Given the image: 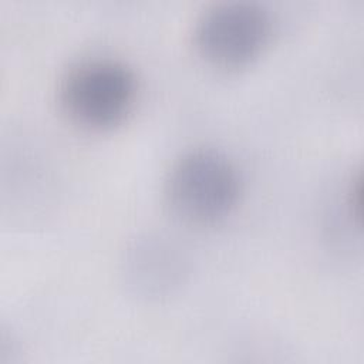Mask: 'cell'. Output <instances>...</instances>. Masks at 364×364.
<instances>
[{
  "mask_svg": "<svg viewBox=\"0 0 364 364\" xmlns=\"http://www.w3.org/2000/svg\"><path fill=\"white\" fill-rule=\"evenodd\" d=\"M139 98V80L125 61L94 55L73 64L57 87V101L68 122L88 132L121 127Z\"/></svg>",
  "mask_w": 364,
  "mask_h": 364,
  "instance_id": "7a4b0ae2",
  "label": "cell"
},
{
  "mask_svg": "<svg viewBox=\"0 0 364 364\" xmlns=\"http://www.w3.org/2000/svg\"><path fill=\"white\" fill-rule=\"evenodd\" d=\"M273 36L270 11L247 0L219 1L195 20L192 44L196 55L210 68L239 71L257 61Z\"/></svg>",
  "mask_w": 364,
  "mask_h": 364,
  "instance_id": "3957f363",
  "label": "cell"
},
{
  "mask_svg": "<svg viewBox=\"0 0 364 364\" xmlns=\"http://www.w3.org/2000/svg\"><path fill=\"white\" fill-rule=\"evenodd\" d=\"M188 259L173 240L162 235L135 239L125 252L122 276L129 290L146 300L173 294L185 282Z\"/></svg>",
  "mask_w": 364,
  "mask_h": 364,
  "instance_id": "277c9868",
  "label": "cell"
},
{
  "mask_svg": "<svg viewBox=\"0 0 364 364\" xmlns=\"http://www.w3.org/2000/svg\"><path fill=\"white\" fill-rule=\"evenodd\" d=\"M242 173L223 151L196 146L181 154L164 181V199L171 215L192 228L225 222L240 203Z\"/></svg>",
  "mask_w": 364,
  "mask_h": 364,
  "instance_id": "6da1fadb",
  "label": "cell"
}]
</instances>
